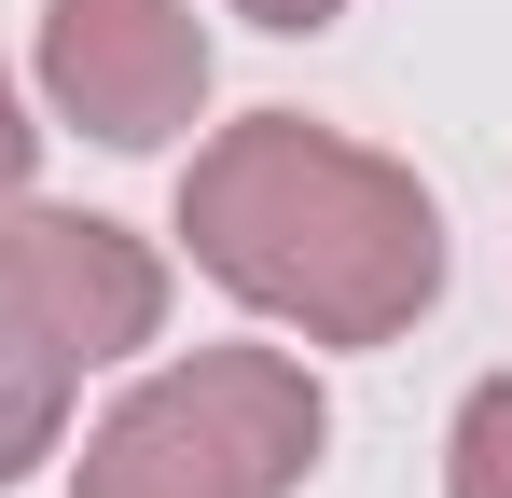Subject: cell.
Returning <instances> with one entry per match:
<instances>
[{"label":"cell","instance_id":"6da1fadb","mask_svg":"<svg viewBox=\"0 0 512 498\" xmlns=\"http://www.w3.org/2000/svg\"><path fill=\"white\" fill-rule=\"evenodd\" d=\"M180 249L250 319L305 346H402L443 305V208L402 153H360L305 111H236L180 166Z\"/></svg>","mask_w":512,"mask_h":498},{"label":"cell","instance_id":"7a4b0ae2","mask_svg":"<svg viewBox=\"0 0 512 498\" xmlns=\"http://www.w3.org/2000/svg\"><path fill=\"white\" fill-rule=\"evenodd\" d=\"M333 443V402L291 346H180L84 429L70 498H291Z\"/></svg>","mask_w":512,"mask_h":498},{"label":"cell","instance_id":"3957f363","mask_svg":"<svg viewBox=\"0 0 512 498\" xmlns=\"http://www.w3.org/2000/svg\"><path fill=\"white\" fill-rule=\"evenodd\" d=\"M42 111L84 125L97 153H167L208 111V14L194 0H42Z\"/></svg>","mask_w":512,"mask_h":498},{"label":"cell","instance_id":"277c9868","mask_svg":"<svg viewBox=\"0 0 512 498\" xmlns=\"http://www.w3.org/2000/svg\"><path fill=\"white\" fill-rule=\"evenodd\" d=\"M0 291L42 319V346L97 374V360H139L167 332V249L125 236L111 208H0Z\"/></svg>","mask_w":512,"mask_h":498},{"label":"cell","instance_id":"5b68a950","mask_svg":"<svg viewBox=\"0 0 512 498\" xmlns=\"http://www.w3.org/2000/svg\"><path fill=\"white\" fill-rule=\"evenodd\" d=\"M70 402H84V374H70V360L42 346V319L0 291V498H14L56 443H70Z\"/></svg>","mask_w":512,"mask_h":498},{"label":"cell","instance_id":"8992f818","mask_svg":"<svg viewBox=\"0 0 512 498\" xmlns=\"http://www.w3.org/2000/svg\"><path fill=\"white\" fill-rule=\"evenodd\" d=\"M443 498H512V374H485L443 429Z\"/></svg>","mask_w":512,"mask_h":498},{"label":"cell","instance_id":"52a82bcc","mask_svg":"<svg viewBox=\"0 0 512 498\" xmlns=\"http://www.w3.org/2000/svg\"><path fill=\"white\" fill-rule=\"evenodd\" d=\"M28 166H42V125H28V97H14V70H0V208L28 194Z\"/></svg>","mask_w":512,"mask_h":498},{"label":"cell","instance_id":"ba28073f","mask_svg":"<svg viewBox=\"0 0 512 498\" xmlns=\"http://www.w3.org/2000/svg\"><path fill=\"white\" fill-rule=\"evenodd\" d=\"M250 28H277V42H319V28H346V0H236Z\"/></svg>","mask_w":512,"mask_h":498}]
</instances>
